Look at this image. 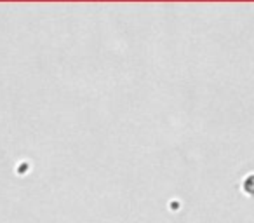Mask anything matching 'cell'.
Instances as JSON below:
<instances>
[{"label": "cell", "instance_id": "obj_1", "mask_svg": "<svg viewBox=\"0 0 254 223\" xmlns=\"http://www.w3.org/2000/svg\"><path fill=\"white\" fill-rule=\"evenodd\" d=\"M244 187H246V190L249 192V194H254V176L247 178L246 183H244Z\"/></svg>", "mask_w": 254, "mask_h": 223}]
</instances>
